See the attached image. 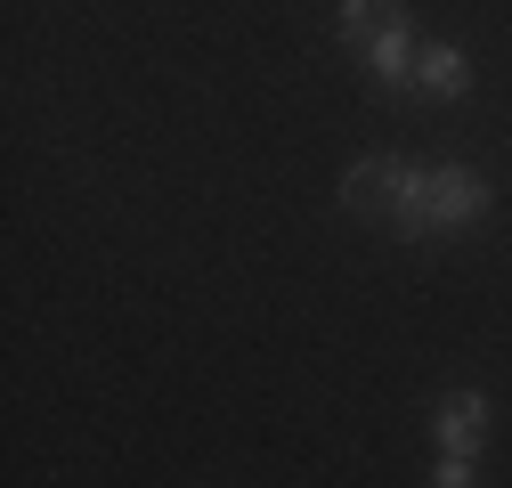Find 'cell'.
Returning a JSON list of instances; mask_svg holds the SVG:
<instances>
[{
    "label": "cell",
    "mask_w": 512,
    "mask_h": 488,
    "mask_svg": "<svg viewBox=\"0 0 512 488\" xmlns=\"http://www.w3.org/2000/svg\"><path fill=\"white\" fill-rule=\"evenodd\" d=\"M342 204L358 220H382L399 244L464 236L496 212V179L472 163H423V155H358L342 171Z\"/></svg>",
    "instance_id": "cell-1"
},
{
    "label": "cell",
    "mask_w": 512,
    "mask_h": 488,
    "mask_svg": "<svg viewBox=\"0 0 512 488\" xmlns=\"http://www.w3.org/2000/svg\"><path fill=\"white\" fill-rule=\"evenodd\" d=\"M334 33H342L350 66H358L374 90H391V98H407V90H415L423 25H415L407 0H342V9H334Z\"/></svg>",
    "instance_id": "cell-2"
},
{
    "label": "cell",
    "mask_w": 512,
    "mask_h": 488,
    "mask_svg": "<svg viewBox=\"0 0 512 488\" xmlns=\"http://www.w3.org/2000/svg\"><path fill=\"white\" fill-rule=\"evenodd\" d=\"M488 423H496L488 391H439V407H431V456H480L488 448Z\"/></svg>",
    "instance_id": "cell-3"
},
{
    "label": "cell",
    "mask_w": 512,
    "mask_h": 488,
    "mask_svg": "<svg viewBox=\"0 0 512 488\" xmlns=\"http://www.w3.org/2000/svg\"><path fill=\"white\" fill-rule=\"evenodd\" d=\"M472 90V57L456 49V41H431L423 33V57H415V90L407 98H439V106H456Z\"/></svg>",
    "instance_id": "cell-4"
},
{
    "label": "cell",
    "mask_w": 512,
    "mask_h": 488,
    "mask_svg": "<svg viewBox=\"0 0 512 488\" xmlns=\"http://www.w3.org/2000/svg\"><path fill=\"white\" fill-rule=\"evenodd\" d=\"M431 488H480V456H431Z\"/></svg>",
    "instance_id": "cell-5"
}]
</instances>
